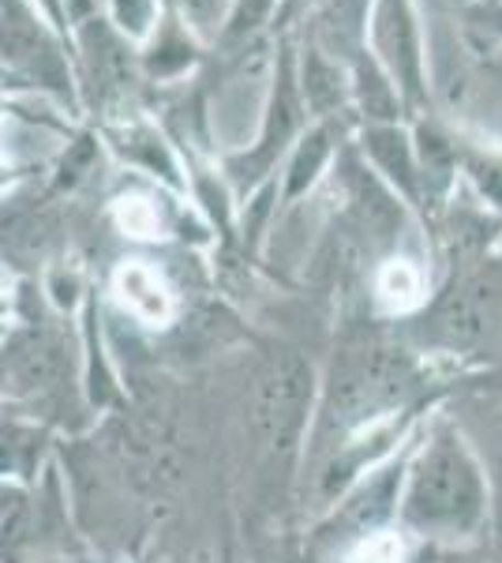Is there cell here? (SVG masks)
Returning a JSON list of instances; mask_svg holds the SVG:
<instances>
[{"instance_id": "cb8c5ba5", "label": "cell", "mask_w": 502, "mask_h": 563, "mask_svg": "<svg viewBox=\"0 0 502 563\" xmlns=\"http://www.w3.org/2000/svg\"><path fill=\"white\" fill-rule=\"evenodd\" d=\"M461 563H502V549H483V552H472V556H465Z\"/></svg>"}, {"instance_id": "8fae6325", "label": "cell", "mask_w": 502, "mask_h": 563, "mask_svg": "<svg viewBox=\"0 0 502 563\" xmlns=\"http://www.w3.org/2000/svg\"><path fill=\"white\" fill-rule=\"evenodd\" d=\"M368 12H371V0H319L312 45H319L326 57L349 65L356 53L364 49Z\"/></svg>"}, {"instance_id": "8992f818", "label": "cell", "mask_w": 502, "mask_h": 563, "mask_svg": "<svg viewBox=\"0 0 502 563\" xmlns=\"http://www.w3.org/2000/svg\"><path fill=\"white\" fill-rule=\"evenodd\" d=\"M297 87L312 121H337L353 109L349 65L326 57L312 42L297 53Z\"/></svg>"}, {"instance_id": "ffe728a7", "label": "cell", "mask_w": 502, "mask_h": 563, "mask_svg": "<svg viewBox=\"0 0 502 563\" xmlns=\"http://www.w3.org/2000/svg\"><path fill=\"white\" fill-rule=\"evenodd\" d=\"M113 4V20L127 38H147L158 20V4L154 0H109Z\"/></svg>"}, {"instance_id": "44dd1931", "label": "cell", "mask_w": 502, "mask_h": 563, "mask_svg": "<svg viewBox=\"0 0 502 563\" xmlns=\"http://www.w3.org/2000/svg\"><path fill=\"white\" fill-rule=\"evenodd\" d=\"M31 466V435L0 424V477L23 474Z\"/></svg>"}, {"instance_id": "7a4b0ae2", "label": "cell", "mask_w": 502, "mask_h": 563, "mask_svg": "<svg viewBox=\"0 0 502 563\" xmlns=\"http://www.w3.org/2000/svg\"><path fill=\"white\" fill-rule=\"evenodd\" d=\"M315 368L297 350L267 353L252 379V435L270 459H293L312 429Z\"/></svg>"}, {"instance_id": "5bb4252c", "label": "cell", "mask_w": 502, "mask_h": 563, "mask_svg": "<svg viewBox=\"0 0 502 563\" xmlns=\"http://www.w3.org/2000/svg\"><path fill=\"white\" fill-rule=\"evenodd\" d=\"M116 297L143 323H166L172 312V301L166 286H161V278L150 267H140V263H132V267H124L116 275Z\"/></svg>"}, {"instance_id": "ba28073f", "label": "cell", "mask_w": 502, "mask_h": 563, "mask_svg": "<svg viewBox=\"0 0 502 563\" xmlns=\"http://www.w3.org/2000/svg\"><path fill=\"white\" fill-rule=\"evenodd\" d=\"M413 154H416V174H420V207H439L450 196L454 180L461 169V151L458 143L446 135L439 124L416 121L413 129Z\"/></svg>"}, {"instance_id": "9c48e42d", "label": "cell", "mask_w": 502, "mask_h": 563, "mask_svg": "<svg viewBox=\"0 0 502 563\" xmlns=\"http://www.w3.org/2000/svg\"><path fill=\"white\" fill-rule=\"evenodd\" d=\"M349 90H353V109L364 124H405L409 109L401 102L394 79L387 76V68L368 49H360L349 60Z\"/></svg>"}, {"instance_id": "603a6c76", "label": "cell", "mask_w": 502, "mask_h": 563, "mask_svg": "<svg viewBox=\"0 0 502 563\" xmlns=\"http://www.w3.org/2000/svg\"><path fill=\"white\" fill-rule=\"evenodd\" d=\"M469 12L480 26H488L491 34H499L502 38V0H477Z\"/></svg>"}, {"instance_id": "6da1fadb", "label": "cell", "mask_w": 502, "mask_h": 563, "mask_svg": "<svg viewBox=\"0 0 502 563\" xmlns=\"http://www.w3.org/2000/svg\"><path fill=\"white\" fill-rule=\"evenodd\" d=\"M398 519L409 533L439 544L477 538L488 522V477L465 435L435 424L405 462L398 493Z\"/></svg>"}, {"instance_id": "30bf717a", "label": "cell", "mask_w": 502, "mask_h": 563, "mask_svg": "<svg viewBox=\"0 0 502 563\" xmlns=\"http://www.w3.org/2000/svg\"><path fill=\"white\" fill-rule=\"evenodd\" d=\"M337 121H342V117H337ZM337 121H312L300 132V140L293 147H289L286 188H281L286 203L308 196L319 185V177L326 174V166H331V158H334V143H337V135H342V124Z\"/></svg>"}, {"instance_id": "5b68a950", "label": "cell", "mask_w": 502, "mask_h": 563, "mask_svg": "<svg viewBox=\"0 0 502 563\" xmlns=\"http://www.w3.org/2000/svg\"><path fill=\"white\" fill-rule=\"evenodd\" d=\"M0 60L20 71H31L42 84H64L57 45L23 0H0Z\"/></svg>"}, {"instance_id": "ac0fdd59", "label": "cell", "mask_w": 502, "mask_h": 563, "mask_svg": "<svg viewBox=\"0 0 502 563\" xmlns=\"http://www.w3.org/2000/svg\"><path fill=\"white\" fill-rule=\"evenodd\" d=\"M180 12V26L199 42H217L225 26V15H230L233 0H172Z\"/></svg>"}, {"instance_id": "4fadbf2b", "label": "cell", "mask_w": 502, "mask_h": 563, "mask_svg": "<svg viewBox=\"0 0 502 563\" xmlns=\"http://www.w3.org/2000/svg\"><path fill=\"white\" fill-rule=\"evenodd\" d=\"M0 368H4V390L12 387L20 395H38L60 379V350L49 339L31 334L0 357Z\"/></svg>"}, {"instance_id": "2e32d148", "label": "cell", "mask_w": 502, "mask_h": 563, "mask_svg": "<svg viewBox=\"0 0 502 563\" xmlns=\"http://www.w3.org/2000/svg\"><path fill=\"white\" fill-rule=\"evenodd\" d=\"M270 23H278V0H233L222 34H217V45L244 53L248 45L259 42V34Z\"/></svg>"}, {"instance_id": "277c9868", "label": "cell", "mask_w": 502, "mask_h": 563, "mask_svg": "<svg viewBox=\"0 0 502 563\" xmlns=\"http://www.w3.org/2000/svg\"><path fill=\"white\" fill-rule=\"evenodd\" d=\"M364 49L387 68L409 113H416L427 98L424 31H420L416 0H371Z\"/></svg>"}, {"instance_id": "e0dca14e", "label": "cell", "mask_w": 502, "mask_h": 563, "mask_svg": "<svg viewBox=\"0 0 502 563\" xmlns=\"http://www.w3.org/2000/svg\"><path fill=\"white\" fill-rule=\"evenodd\" d=\"M461 174L469 177L472 192H477L491 211L502 214V151L461 154Z\"/></svg>"}, {"instance_id": "d4e9b609", "label": "cell", "mask_w": 502, "mask_h": 563, "mask_svg": "<svg viewBox=\"0 0 502 563\" xmlns=\"http://www.w3.org/2000/svg\"><path fill=\"white\" fill-rule=\"evenodd\" d=\"M0 390H4V368H0Z\"/></svg>"}, {"instance_id": "9a60e30c", "label": "cell", "mask_w": 502, "mask_h": 563, "mask_svg": "<svg viewBox=\"0 0 502 563\" xmlns=\"http://www.w3.org/2000/svg\"><path fill=\"white\" fill-rule=\"evenodd\" d=\"M376 297L390 312H413V308L424 305L427 278L420 271V263H413L409 256H394L382 263L376 271Z\"/></svg>"}, {"instance_id": "3957f363", "label": "cell", "mask_w": 502, "mask_h": 563, "mask_svg": "<svg viewBox=\"0 0 502 563\" xmlns=\"http://www.w3.org/2000/svg\"><path fill=\"white\" fill-rule=\"evenodd\" d=\"M304 129H308V109L297 87V49L293 45H281L270 71V90H267V102H263L259 132H255L248 147L225 158V174H230V180L241 192H255V188L267 185L274 177L278 162L286 158Z\"/></svg>"}, {"instance_id": "7c38bea8", "label": "cell", "mask_w": 502, "mask_h": 563, "mask_svg": "<svg viewBox=\"0 0 502 563\" xmlns=\"http://www.w3.org/2000/svg\"><path fill=\"white\" fill-rule=\"evenodd\" d=\"M499 289L488 275H477L469 282H461L450 297L439 305V327L450 334L454 342H472L488 331V320L495 312Z\"/></svg>"}, {"instance_id": "7402d4cb", "label": "cell", "mask_w": 502, "mask_h": 563, "mask_svg": "<svg viewBox=\"0 0 502 563\" xmlns=\"http://www.w3.org/2000/svg\"><path fill=\"white\" fill-rule=\"evenodd\" d=\"M345 563H401V549L390 538H382V533H371V538L356 544Z\"/></svg>"}, {"instance_id": "d6986e66", "label": "cell", "mask_w": 502, "mask_h": 563, "mask_svg": "<svg viewBox=\"0 0 502 563\" xmlns=\"http://www.w3.org/2000/svg\"><path fill=\"white\" fill-rule=\"evenodd\" d=\"M26 526H31V507L20 488H0V552L15 556L26 544Z\"/></svg>"}, {"instance_id": "52a82bcc", "label": "cell", "mask_w": 502, "mask_h": 563, "mask_svg": "<svg viewBox=\"0 0 502 563\" xmlns=\"http://www.w3.org/2000/svg\"><path fill=\"white\" fill-rule=\"evenodd\" d=\"M360 147L371 169L387 180L405 203L420 207V174H416V154L409 124H364Z\"/></svg>"}]
</instances>
